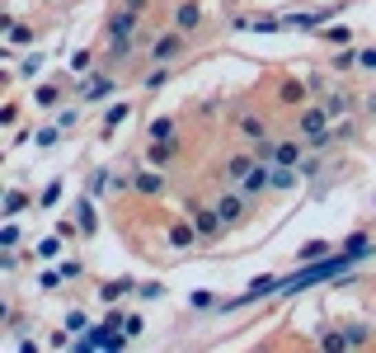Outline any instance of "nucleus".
Instances as JSON below:
<instances>
[{"label": "nucleus", "instance_id": "nucleus-8", "mask_svg": "<svg viewBox=\"0 0 376 353\" xmlns=\"http://www.w3.org/2000/svg\"><path fill=\"white\" fill-rule=\"evenodd\" d=\"M240 189L249 193V198L269 193V189H273V161H259V165H254V170H249V174L240 179Z\"/></svg>", "mask_w": 376, "mask_h": 353}, {"label": "nucleus", "instance_id": "nucleus-48", "mask_svg": "<svg viewBox=\"0 0 376 353\" xmlns=\"http://www.w3.org/2000/svg\"><path fill=\"white\" fill-rule=\"evenodd\" d=\"M357 66H367V71H376V48H367V52H362V61H357Z\"/></svg>", "mask_w": 376, "mask_h": 353}, {"label": "nucleus", "instance_id": "nucleus-28", "mask_svg": "<svg viewBox=\"0 0 376 353\" xmlns=\"http://www.w3.org/2000/svg\"><path fill=\"white\" fill-rule=\"evenodd\" d=\"M320 349L344 353V349H348V334H344V330H324V334H320Z\"/></svg>", "mask_w": 376, "mask_h": 353}, {"label": "nucleus", "instance_id": "nucleus-46", "mask_svg": "<svg viewBox=\"0 0 376 353\" xmlns=\"http://www.w3.org/2000/svg\"><path fill=\"white\" fill-rule=\"evenodd\" d=\"M123 330H127V334H132V339H136V334L146 330V321H141V316H127V325H123Z\"/></svg>", "mask_w": 376, "mask_h": 353}, {"label": "nucleus", "instance_id": "nucleus-21", "mask_svg": "<svg viewBox=\"0 0 376 353\" xmlns=\"http://www.w3.org/2000/svg\"><path fill=\"white\" fill-rule=\"evenodd\" d=\"M296 174H301V170H292V165H273V193L296 189Z\"/></svg>", "mask_w": 376, "mask_h": 353}, {"label": "nucleus", "instance_id": "nucleus-49", "mask_svg": "<svg viewBox=\"0 0 376 353\" xmlns=\"http://www.w3.org/2000/svg\"><path fill=\"white\" fill-rule=\"evenodd\" d=\"M123 5H127V10H136V14H146V5H151V0H123Z\"/></svg>", "mask_w": 376, "mask_h": 353}, {"label": "nucleus", "instance_id": "nucleus-23", "mask_svg": "<svg viewBox=\"0 0 376 353\" xmlns=\"http://www.w3.org/2000/svg\"><path fill=\"white\" fill-rule=\"evenodd\" d=\"M174 128H179L174 118H151V128H146V141H169V137H174Z\"/></svg>", "mask_w": 376, "mask_h": 353}, {"label": "nucleus", "instance_id": "nucleus-12", "mask_svg": "<svg viewBox=\"0 0 376 353\" xmlns=\"http://www.w3.org/2000/svg\"><path fill=\"white\" fill-rule=\"evenodd\" d=\"M132 189L146 193V198H156V193H165V174L156 170V165H146V170H136V174H132Z\"/></svg>", "mask_w": 376, "mask_h": 353}, {"label": "nucleus", "instance_id": "nucleus-30", "mask_svg": "<svg viewBox=\"0 0 376 353\" xmlns=\"http://www.w3.org/2000/svg\"><path fill=\"white\" fill-rule=\"evenodd\" d=\"M357 61H362V52H353V48H339V52H334V61H329V66H334V71H353Z\"/></svg>", "mask_w": 376, "mask_h": 353}, {"label": "nucleus", "instance_id": "nucleus-31", "mask_svg": "<svg viewBox=\"0 0 376 353\" xmlns=\"http://www.w3.org/2000/svg\"><path fill=\"white\" fill-rule=\"evenodd\" d=\"M320 38H324V43H334V48H348L353 28H348V24H339V28H320Z\"/></svg>", "mask_w": 376, "mask_h": 353}, {"label": "nucleus", "instance_id": "nucleus-32", "mask_svg": "<svg viewBox=\"0 0 376 353\" xmlns=\"http://www.w3.org/2000/svg\"><path fill=\"white\" fill-rule=\"evenodd\" d=\"M43 61H48V57H43V52H28L24 61L14 66V76H38V71H43Z\"/></svg>", "mask_w": 376, "mask_h": 353}, {"label": "nucleus", "instance_id": "nucleus-42", "mask_svg": "<svg viewBox=\"0 0 376 353\" xmlns=\"http://www.w3.org/2000/svg\"><path fill=\"white\" fill-rule=\"evenodd\" d=\"M76 231H81V221H56V236L61 241H76Z\"/></svg>", "mask_w": 376, "mask_h": 353}, {"label": "nucleus", "instance_id": "nucleus-17", "mask_svg": "<svg viewBox=\"0 0 376 353\" xmlns=\"http://www.w3.org/2000/svg\"><path fill=\"white\" fill-rule=\"evenodd\" d=\"M127 292H136V283L127 278V273H123V278H108L104 288H99V301H108V306H113V301L127 297Z\"/></svg>", "mask_w": 376, "mask_h": 353}, {"label": "nucleus", "instance_id": "nucleus-14", "mask_svg": "<svg viewBox=\"0 0 376 353\" xmlns=\"http://www.w3.org/2000/svg\"><path fill=\"white\" fill-rule=\"evenodd\" d=\"M236 132H240L244 141H264V137H269V123H264L259 113H240V118H236Z\"/></svg>", "mask_w": 376, "mask_h": 353}, {"label": "nucleus", "instance_id": "nucleus-37", "mask_svg": "<svg viewBox=\"0 0 376 353\" xmlns=\"http://www.w3.org/2000/svg\"><path fill=\"white\" fill-rule=\"evenodd\" d=\"M19 245V226H14V217L5 221V231H0V250H14Z\"/></svg>", "mask_w": 376, "mask_h": 353}, {"label": "nucleus", "instance_id": "nucleus-10", "mask_svg": "<svg viewBox=\"0 0 376 353\" xmlns=\"http://www.w3.org/2000/svg\"><path fill=\"white\" fill-rule=\"evenodd\" d=\"M306 94H311V85L287 76V81H278V104H287V109H301L306 104Z\"/></svg>", "mask_w": 376, "mask_h": 353}, {"label": "nucleus", "instance_id": "nucleus-50", "mask_svg": "<svg viewBox=\"0 0 376 353\" xmlns=\"http://www.w3.org/2000/svg\"><path fill=\"white\" fill-rule=\"evenodd\" d=\"M221 5H236V0H221Z\"/></svg>", "mask_w": 376, "mask_h": 353}, {"label": "nucleus", "instance_id": "nucleus-5", "mask_svg": "<svg viewBox=\"0 0 376 353\" xmlns=\"http://www.w3.org/2000/svg\"><path fill=\"white\" fill-rule=\"evenodd\" d=\"M334 10H292L282 14V28H296V33H320V24L329 19Z\"/></svg>", "mask_w": 376, "mask_h": 353}, {"label": "nucleus", "instance_id": "nucleus-3", "mask_svg": "<svg viewBox=\"0 0 376 353\" xmlns=\"http://www.w3.org/2000/svg\"><path fill=\"white\" fill-rule=\"evenodd\" d=\"M136 24H141V14L127 10V5H118V10L104 19V38L108 43H113V38H136Z\"/></svg>", "mask_w": 376, "mask_h": 353}, {"label": "nucleus", "instance_id": "nucleus-35", "mask_svg": "<svg viewBox=\"0 0 376 353\" xmlns=\"http://www.w3.org/2000/svg\"><path fill=\"white\" fill-rule=\"evenodd\" d=\"M56 203H61V179H52V184L43 189V198H38V208L48 212V208H56Z\"/></svg>", "mask_w": 376, "mask_h": 353}, {"label": "nucleus", "instance_id": "nucleus-41", "mask_svg": "<svg viewBox=\"0 0 376 353\" xmlns=\"http://www.w3.org/2000/svg\"><path fill=\"white\" fill-rule=\"evenodd\" d=\"M165 81H169V66H156V71L146 76V90H160Z\"/></svg>", "mask_w": 376, "mask_h": 353}, {"label": "nucleus", "instance_id": "nucleus-45", "mask_svg": "<svg viewBox=\"0 0 376 353\" xmlns=\"http://www.w3.org/2000/svg\"><path fill=\"white\" fill-rule=\"evenodd\" d=\"M81 273H85L81 259H66V264H61V278H81Z\"/></svg>", "mask_w": 376, "mask_h": 353}, {"label": "nucleus", "instance_id": "nucleus-47", "mask_svg": "<svg viewBox=\"0 0 376 353\" xmlns=\"http://www.w3.org/2000/svg\"><path fill=\"white\" fill-rule=\"evenodd\" d=\"M344 137H353V123L344 118V123H334V141H344Z\"/></svg>", "mask_w": 376, "mask_h": 353}, {"label": "nucleus", "instance_id": "nucleus-20", "mask_svg": "<svg viewBox=\"0 0 376 353\" xmlns=\"http://www.w3.org/2000/svg\"><path fill=\"white\" fill-rule=\"evenodd\" d=\"M33 104H38V109H56V104H61V85H52V81L33 85Z\"/></svg>", "mask_w": 376, "mask_h": 353}, {"label": "nucleus", "instance_id": "nucleus-44", "mask_svg": "<svg viewBox=\"0 0 376 353\" xmlns=\"http://www.w3.org/2000/svg\"><path fill=\"white\" fill-rule=\"evenodd\" d=\"M81 123V109H61V118H56V128H76Z\"/></svg>", "mask_w": 376, "mask_h": 353}, {"label": "nucleus", "instance_id": "nucleus-33", "mask_svg": "<svg viewBox=\"0 0 376 353\" xmlns=\"http://www.w3.org/2000/svg\"><path fill=\"white\" fill-rule=\"evenodd\" d=\"M136 297H141V301H160V297H165V283H160V278H151V283H136Z\"/></svg>", "mask_w": 376, "mask_h": 353}, {"label": "nucleus", "instance_id": "nucleus-1", "mask_svg": "<svg viewBox=\"0 0 376 353\" xmlns=\"http://www.w3.org/2000/svg\"><path fill=\"white\" fill-rule=\"evenodd\" d=\"M362 254H353V250H339V254H324V259H311L306 269H296L292 278H282L278 283V297H296V292H306V288H315V283H329V278H344V273L357 264Z\"/></svg>", "mask_w": 376, "mask_h": 353}, {"label": "nucleus", "instance_id": "nucleus-40", "mask_svg": "<svg viewBox=\"0 0 376 353\" xmlns=\"http://www.w3.org/2000/svg\"><path fill=\"white\" fill-rule=\"evenodd\" d=\"M90 66H94V52H90V48H81V52L71 57V71H90Z\"/></svg>", "mask_w": 376, "mask_h": 353}, {"label": "nucleus", "instance_id": "nucleus-24", "mask_svg": "<svg viewBox=\"0 0 376 353\" xmlns=\"http://www.w3.org/2000/svg\"><path fill=\"white\" fill-rule=\"evenodd\" d=\"M28 208V193L24 189H5V217H19Z\"/></svg>", "mask_w": 376, "mask_h": 353}, {"label": "nucleus", "instance_id": "nucleus-43", "mask_svg": "<svg viewBox=\"0 0 376 353\" xmlns=\"http://www.w3.org/2000/svg\"><path fill=\"white\" fill-rule=\"evenodd\" d=\"M0 123L14 128V123H19V104H5V109H0Z\"/></svg>", "mask_w": 376, "mask_h": 353}, {"label": "nucleus", "instance_id": "nucleus-29", "mask_svg": "<svg viewBox=\"0 0 376 353\" xmlns=\"http://www.w3.org/2000/svg\"><path fill=\"white\" fill-rule=\"evenodd\" d=\"M61 132H66V128H38V132H33V141H38V151H52L56 141H61Z\"/></svg>", "mask_w": 376, "mask_h": 353}, {"label": "nucleus", "instance_id": "nucleus-34", "mask_svg": "<svg viewBox=\"0 0 376 353\" xmlns=\"http://www.w3.org/2000/svg\"><path fill=\"white\" fill-rule=\"evenodd\" d=\"M66 330H71V334H85V330H90V316H85L81 306H71V311H66Z\"/></svg>", "mask_w": 376, "mask_h": 353}, {"label": "nucleus", "instance_id": "nucleus-36", "mask_svg": "<svg viewBox=\"0 0 376 353\" xmlns=\"http://www.w3.org/2000/svg\"><path fill=\"white\" fill-rule=\"evenodd\" d=\"M61 254V236H48V241H38V259H56Z\"/></svg>", "mask_w": 376, "mask_h": 353}, {"label": "nucleus", "instance_id": "nucleus-13", "mask_svg": "<svg viewBox=\"0 0 376 353\" xmlns=\"http://www.w3.org/2000/svg\"><path fill=\"white\" fill-rule=\"evenodd\" d=\"M174 151H179V137H169V141H146V165H169L174 161Z\"/></svg>", "mask_w": 376, "mask_h": 353}, {"label": "nucleus", "instance_id": "nucleus-38", "mask_svg": "<svg viewBox=\"0 0 376 353\" xmlns=\"http://www.w3.org/2000/svg\"><path fill=\"white\" fill-rule=\"evenodd\" d=\"M38 288H43V292H56V288H61V269H48V273H38Z\"/></svg>", "mask_w": 376, "mask_h": 353}, {"label": "nucleus", "instance_id": "nucleus-26", "mask_svg": "<svg viewBox=\"0 0 376 353\" xmlns=\"http://www.w3.org/2000/svg\"><path fill=\"white\" fill-rule=\"evenodd\" d=\"M344 250H353V254H362V259H367L376 245H372V236H367V231H353L348 241H344Z\"/></svg>", "mask_w": 376, "mask_h": 353}, {"label": "nucleus", "instance_id": "nucleus-6", "mask_svg": "<svg viewBox=\"0 0 376 353\" xmlns=\"http://www.w3.org/2000/svg\"><path fill=\"white\" fill-rule=\"evenodd\" d=\"M179 52H184V33H179V28H174V33H160V38L151 43V61H156V66H169Z\"/></svg>", "mask_w": 376, "mask_h": 353}, {"label": "nucleus", "instance_id": "nucleus-11", "mask_svg": "<svg viewBox=\"0 0 376 353\" xmlns=\"http://www.w3.org/2000/svg\"><path fill=\"white\" fill-rule=\"evenodd\" d=\"M165 241H169V250H193L202 236H198L193 217H184V221H174V226H169V236H165Z\"/></svg>", "mask_w": 376, "mask_h": 353}, {"label": "nucleus", "instance_id": "nucleus-22", "mask_svg": "<svg viewBox=\"0 0 376 353\" xmlns=\"http://www.w3.org/2000/svg\"><path fill=\"white\" fill-rule=\"evenodd\" d=\"M5 33H10V48H28L33 43V28L19 24V19H5Z\"/></svg>", "mask_w": 376, "mask_h": 353}, {"label": "nucleus", "instance_id": "nucleus-39", "mask_svg": "<svg viewBox=\"0 0 376 353\" xmlns=\"http://www.w3.org/2000/svg\"><path fill=\"white\" fill-rule=\"evenodd\" d=\"M344 334H348V344H372V330L367 325H348Z\"/></svg>", "mask_w": 376, "mask_h": 353}, {"label": "nucleus", "instance_id": "nucleus-7", "mask_svg": "<svg viewBox=\"0 0 376 353\" xmlns=\"http://www.w3.org/2000/svg\"><path fill=\"white\" fill-rule=\"evenodd\" d=\"M301 151H306L301 132H296V137H282V141H273V165H292V170H301Z\"/></svg>", "mask_w": 376, "mask_h": 353}, {"label": "nucleus", "instance_id": "nucleus-18", "mask_svg": "<svg viewBox=\"0 0 376 353\" xmlns=\"http://www.w3.org/2000/svg\"><path fill=\"white\" fill-rule=\"evenodd\" d=\"M127 113H132V104H127V99H118V104L104 113V141H113V132L127 123Z\"/></svg>", "mask_w": 376, "mask_h": 353}, {"label": "nucleus", "instance_id": "nucleus-9", "mask_svg": "<svg viewBox=\"0 0 376 353\" xmlns=\"http://www.w3.org/2000/svg\"><path fill=\"white\" fill-rule=\"evenodd\" d=\"M259 165V156L254 151H236V156H226V165H221V174H226V184H240L244 174Z\"/></svg>", "mask_w": 376, "mask_h": 353}, {"label": "nucleus", "instance_id": "nucleus-2", "mask_svg": "<svg viewBox=\"0 0 376 353\" xmlns=\"http://www.w3.org/2000/svg\"><path fill=\"white\" fill-rule=\"evenodd\" d=\"M216 212H221L226 226H240V221L249 217V193L236 184V193H221V198H216Z\"/></svg>", "mask_w": 376, "mask_h": 353}, {"label": "nucleus", "instance_id": "nucleus-27", "mask_svg": "<svg viewBox=\"0 0 376 353\" xmlns=\"http://www.w3.org/2000/svg\"><path fill=\"white\" fill-rule=\"evenodd\" d=\"M216 292H207V288H198V292H188V306H193V311H216Z\"/></svg>", "mask_w": 376, "mask_h": 353}, {"label": "nucleus", "instance_id": "nucleus-4", "mask_svg": "<svg viewBox=\"0 0 376 353\" xmlns=\"http://www.w3.org/2000/svg\"><path fill=\"white\" fill-rule=\"evenodd\" d=\"M188 217H193V226H198V236H202V241H216V236L226 231V221H221V212H216V203H212V208L193 203V208H188Z\"/></svg>", "mask_w": 376, "mask_h": 353}, {"label": "nucleus", "instance_id": "nucleus-19", "mask_svg": "<svg viewBox=\"0 0 376 353\" xmlns=\"http://www.w3.org/2000/svg\"><path fill=\"white\" fill-rule=\"evenodd\" d=\"M76 221H81V236H94V231H99V212H94V203H90V198L76 203Z\"/></svg>", "mask_w": 376, "mask_h": 353}, {"label": "nucleus", "instance_id": "nucleus-16", "mask_svg": "<svg viewBox=\"0 0 376 353\" xmlns=\"http://www.w3.org/2000/svg\"><path fill=\"white\" fill-rule=\"evenodd\" d=\"M357 99H362V94H348V90H334V94H324V109H329V118H348Z\"/></svg>", "mask_w": 376, "mask_h": 353}, {"label": "nucleus", "instance_id": "nucleus-25", "mask_svg": "<svg viewBox=\"0 0 376 353\" xmlns=\"http://www.w3.org/2000/svg\"><path fill=\"white\" fill-rule=\"evenodd\" d=\"M324 254H329V241H306L301 250H296V259H301V264H311V259H324Z\"/></svg>", "mask_w": 376, "mask_h": 353}, {"label": "nucleus", "instance_id": "nucleus-15", "mask_svg": "<svg viewBox=\"0 0 376 353\" xmlns=\"http://www.w3.org/2000/svg\"><path fill=\"white\" fill-rule=\"evenodd\" d=\"M198 24H202V5H198V0H184V5L174 10V28H179V33H193Z\"/></svg>", "mask_w": 376, "mask_h": 353}]
</instances>
